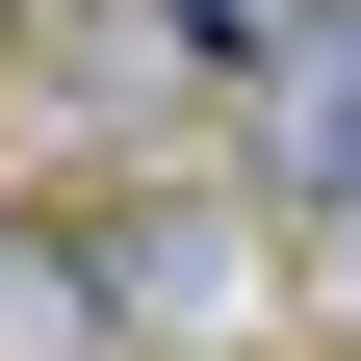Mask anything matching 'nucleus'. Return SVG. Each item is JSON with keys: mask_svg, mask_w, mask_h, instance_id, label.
<instances>
[{"mask_svg": "<svg viewBox=\"0 0 361 361\" xmlns=\"http://www.w3.org/2000/svg\"><path fill=\"white\" fill-rule=\"evenodd\" d=\"M284 26H310V0H180V52H207V78H258Z\"/></svg>", "mask_w": 361, "mask_h": 361, "instance_id": "4", "label": "nucleus"}, {"mask_svg": "<svg viewBox=\"0 0 361 361\" xmlns=\"http://www.w3.org/2000/svg\"><path fill=\"white\" fill-rule=\"evenodd\" d=\"M0 361H129V310L78 284V233H52V207L0 233Z\"/></svg>", "mask_w": 361, "mask_h": 361, "instance_id": "3", "label": "nucleus"}, {"mask_svg": "<svg viewBox=\"0 0 361 361\" xmlns=\"http://www.w3.org/2000/svg\"><path fill=\"white\" fill-rule=\"evenodd\" d=\"M233 180H258V233L361 258V0H310L284 52L233 78Z\"/></svg>", "mask_w": 361, "mask_h": 361, "instance_id": "2", "label": "nucleus"}, {"mask_svg": "<svg viewBox=\"0 0 361 361\" xmlns=\"http://www.w3.org/2000/svg\"><path fill=\"white\" fill-rule=\"evenodd\" d=\"M52 233H78V284H104L129 310V361H155V336H233V310H258V180H180V155H104V180H78V207H52Z\"/></svg>", "mask_w": 361, "mask_h": 361, "instance_id": "1", "label": "nucleus"}]
</instances>
